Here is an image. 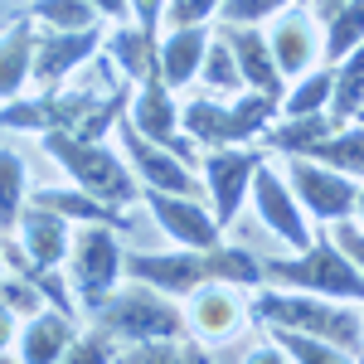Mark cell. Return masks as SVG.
I'll list each match as a JSON object with an SVG mask.
<instances>
[{"instance_id":"obj_1","label":"cell","mask_w":364,"mask_h":364,"mask_svg":"<svg viewBox=\"0 0 364 364\" xmlns=\"http://www.w3.org/2000/svg\"><path fill=\"white\" fill-rule=\"evenodd\" d=\"M127 277L146 282L166 296H190L204 282H228V287H262V257L248 248H175V252H127Z\"/></svg>"},{"instance_id":"obj_2","label":"cell","mask_w":364,"mask_h":364,"mask_svg":"<svg viewBox=\"0 0 364 364\" xmlns=\"http://www.w3.org/2000/svg\"><path fill=\"white\" fill-rule=\"evenodd\" d=\"M248 316H257L272 331H296V336L326 340L345 355L364 350V311L350 301H331V296H311V291H287V287H262L252 296Z\"/></svg>"},{"instance_id":"obj_3","label":"cell","mask_w":364,"mask_h":364,"mask_svg":"<svg viewBox=\"0 0 364 364\" xmlns=\"http://www.w3.org/2000/svg\"><path fill=\"white\" fill-rule=\"evenodd\" d=\"M87 316H92V326H97L102 336L127 340V345L185 340L190 336V321H185V311L175 306V296L146 287V282H132V277H127V287H112Z\"/></svg>"},{"instance_id":"obj_4","label":"cell","mask_w":364,"mask_h":364,"mask_svg":"<svg viewBox=\"0 0 364 364\" xmlns=\"http://www.w3.org/2000/svg\"><path fill=\"white\" fill-rule=\"evenodd\" d=\"M262 282L287 287V291H311V296L364 306V272L336 248L331 233H316L311 248L291 252V257H262Z\"/></svg>"},{"instance_id":"obj_5","label":"cell","mask_w":364,"mask_h":364,"mask_svg":"<svg viewBox=\"0 0 364 364\" xmlns=\"http://www.w3.org/2000/svg\"><path fill=\"white\" fill-rule=\"evenodd\" d=\"M44 156H54V166L87 195H97L102 204L127 209L132 199H141V180L132 175L127 156H117L107 141H83L73 132H44L39 136Z\"/></svg>"},{"instance_id":"obj_6","label":"cell","mask_w":364,"mask_h":364,"mask_svg":"<svg viewBox=\"0 0 364 364\" xmlns=\"http://www.w3.org/2000/svg\"><path fill=\"white\" fill-rule=\"evenodd\" d=\"M282 112L277 97H262V92H238L233 102H214V97H195L180 107V132L209 151L219 146H248L252 136H262L272 127V117Z\"/></svg>"},{"instance_id":"obj_7","label":"cell","mask_w":364,"mask_h":364,"mask_svg":"<svg viewBox=\"0 0 364 364\" xmlns=\"http://www.w3.org/2000/svg\"><path fill=\"white\" fill-rule=\"evenodd\" d=\"M127 252L117 248V233L102 224H83L73 233V248H68V287L78 291V301L87 311L97 306L117 282L127 277Z\"/></svg>"},{"instance_id":"obj_8","label":"cell","mask_w":364,"mask_h":364,"mask_svg":"<svg viewBox=\"0 0 364 364\" xmlns=\"http://www.w3.org/2000/svg\"><path fill=\"white\" fill-rule=\"evenodd\" d=\"M287 185H291L296 204L306 209L311 219H321V224L350 219L355 195H360V185H355L350 175L321 166V161H311V156H287Z\"/></svg>"},{"instance_id":"obj_9","label":"cell","mask_w":364,"mask_h":364,"mask_svg":"<svg viewBox=\"0 0 364 364\" xmlns=\"http://www.w3.org/2000/svg\"><path fill=\"white\" fill-rule=\"evenodd\" d=\"M117 132H122V156H127V166L132 175L141 180V190H166V195H199V180H195V166L190 161H180L175 151L166 146H156V141H146L122 117L117 122Z\"/></svg>"},{"instance_id":"obj_10","label":"cell","mask_w":364,"mask_h":364,"mask_svg":"<svg viewBox=\"0 0 364 364\" xmlns=\"http://www.w3.org/2000/svg\"><path fill=\"white\" fill-rule=\"evenodd\" d=\"M127 122H132L146 141H156V146L175 151L180 161H195V141L180 132V107H175V92L166 87V78H146V83L132 87Z\"/></svg>"},{"instance_id":"obj_11","label":"cell","mask_w":364,"mask_h":364,"mask_svg":"<svg viewBox=\"0 0 364 364\" xmlns=\"http://www.w3.org/2000/svg\"><path fill=\"white\" fill-rule=\"evenodd\" d=\"M92 54H102V25L97 29H39L34 34V83L39 92L68 83Z\"/></svg>"},{"instance_id":"obj_12","label":"cell","mask_w":364,"mask_h":364,"mask_svg":"<svg viewBox=\"0 0 364 364\" xmlns=\"http://www.w3.org/2000/svg\"><path fill=\"white\" fill-rule=\"evenodd\" d=\"M257 166H262V156H257L252 146H219V151L204 156V195L214 199V219H219V228L233 224V214L243 209Z\"/></svg>"},{"instance_id":"obj_13","label":"cell","mask_w":364,"mask_h":364,"mask_svg":"<svg viewBox=\"0 0 364 364\" xmlns=\"http://www.w3.org/2000/svg\"><path fill=\"white\" fill-rule=\"evenodd\" d=\"M248 199L257 204V219H262V228H272L287 248H311V224H306V209L296 204V195H291V185H287V175H277L272 166H257V175H252V190Z\"/></svg>"},{"instance_id":"obj_14","label":"cell","mask_w":364,"mask_h":364,"mask_svg":"<svg viewBox=\"0 0 364 364\" xmlns=\"http://www.w3.org/2000/svg\"><path fill=\"white\" fill-rule=\"evenodd\" d=\"M151 204V219L161 224V233H170L180 248H219L224 228L214 219V209H204L199 195H166V190H141Z\"/></svg>"},{"instance_id":"obj_15","label":"cell","mask_w":364,"mask_h":364,"mask_svg":"<svg viewBox=\"0 0 364 364\" xmlns=\"http://www.w3.org/2000/svg\"><path fill=\"white\" fill-rule=\"evenodd\" d=\"M219 34H224L228 49H233V63H238L243 87H248V92H262V97H277V102H282L287 83H282V68H277V58H272L267 34H262L257 25H224Z\"/></svg>"},{"instance_id":"obj_16","label":"cell","mask_w":364,"mask_h":364,"mask_svg":"<svg viewBox=\"0 0 364 364\" xmlns=\"http://www.w3.org/2000/svg\"><path fill=\"white\" fill-rule=\"evenodd\" d=\"M190 331L199 340H228L248 326V306L233 296L228 282H204L199 291H190Z\"/></svg>"},{"instance_id":"obj_17","label":"cell","mask_w":364,"mask_h":364,"mask_svg":"<svg viewBox=\"0 0 364 364\" xmlns=\"http://www.w3.org/2000/svg\"><path fill=\"white\" fill-rule=\"evenodd\" d=\"M15 238H20V248L29 252L34 267H58V262H68V248H73V224L58 219L44 204H25V214L15 224Z\"/></svg>"},{"instance_id":"obj_18","label":"cell","mask_w":364,"mask_h":364,"mask_svg":"<svg viewBox=\"0 0 364 364\" xmlns=\"http://www.w3.org/2000/svg\"><path fill=\"white\" fill-rule=\"evenodd\" d=\"M73 340H78V321H73V316H63V311H54V306L34 311L25 326H20V336H15L20 364H58V355H63Z\"/></svg>"},{"instance_id":"obj_19","label":"cell","mask_w":364,"mask_h":364,"mask_svg":"<svg viewBox=\"0 0 364 364\" xmlns=\"http://www.w3.org/2000/svg\"><path fill=\"white\" fill-rule=\"evenodd\" d=\"M267 44H272V58H277L282 78H301L316 63V54H321V34L311 25V15H301V10H282V20L272 25Z\"/></svg>"},{"instance_id":"obj_20","label":"cell","mask_w":364,"mask_h":364,"mask_svg":"<svg viewBox=\"0 0 364 364\" xmlns=\"http://www.w3.org/2000/svg\"><path fill=\"white\" fill-rule=\"evenodd\" d=\"M102 54L112 58L117 73L132 87L146 83V78H161V44H156L151 29H141V25H117L112 39H102Z\"/></svg>"},{"instance_id":"obj_21","label":"cell","mask_w":364,"mask_h":364,"mask_svg":"<svg viewBox=\"0 0 364 364\" xmlns=\"http://www.w3.org/2000/svg\"><path fill=\"white\" fill-rule=\"evenodd\" d=\"M29 204H44V209H54L58 219H68L73 228L83 224H102V228H132L127 219V209H117V204H102L97 195H87V190H39V195H29Z\"/></svg>"},{"instance_id":"obj_22","label":"cell","mask_w":364,"mask_h":364,"mask_svg":"<svg viewBox=\"0 0 364 364\" xmlns=\"http://www.w3.org/2000/svg\"><path fill=\"white\" fill-rule=\"evenodd\" d=\"M34 83V25L15 20L0 29V102H15Z\"/></svg>"},{"instance_id":"obj_23","label":"cell","mask_w":364,"mask_h":364,"mask_svg":"<svg viewBox=\"0 0 364 364\" xmlns=\"http://www.w3.org/2000/svg\"><path fill=\"white\" fill-rule=\"evenodd\" d=\"M204 49H209V29L195 25V29H170L161 39V78L166 87H190L199 78V63H204Z\"/></svg>"},{"instance_id":"obj_24","label":"cell","mask_w":364,"mask_h":364,"mask_svg":"<svg viewBox=\"0 0 364 364\" xmlns=\"http://www.w3.org/2000/svg\"><path fill=\"white\" fill-rule=\"evenodd\" d=\"M340 122L331 112H311V117H282V122H272L267 132H262V141L272 146V151H282V156H311L321 141L336 132Z\"/></svg>"},{"instance_id":"obj_25","label":"cell","mask_w":364,"mask_h":364,"mask_svg":"<svg viewBox=\"0 0 364 364\" xmlns=\"http://www.w3.org/2000/svg\"><path fill=\"white\" fill-rule=\"evenodd\" d=\"M311 161L340 170V175H350V180H364V122H345V127H336L331 136L311 151Z\"/></svg>"},{"instance_id":"obj_26","label":"cell","mask_w":364,"mask_h":364,"mask_svg":"<svg viewBox=\"0 0 364 364\" xmlns=\"http://www.w3.org/2000/svg\"><path fill=\"white\" fill-rule=\"evenodd\" d=\"M331 68H336V87H331V117L345 127V122L364 117V44L355 49V54H345L340 63H331Z\"/></svg>"},{"instance_id":"obj_27","label":"cell","mask_w":364,"mask_h":364,"mask_svg":"<svg viewBox=\"0 0 364 364\" xmlns=\"http://www.w3.org/2000/svg\"><path fill=\"white\" fill-rule=\"evenodd\" d=\"M364 44V0H345L340 10L326 15V39H321V54L340 63L345 54H355Z\"/></svg>"},{"instance_id":"obj_28","label":"cell","mask_w":364,"mask_h":364,"mask_svg":"<svg viewBox=\"0 0 364 364\" xmlns=\"http://www.w3.org/2000/svg\"><path fill=\"white\" fill-rule=\"evenodd\" d=\"M331 87H336V68H311V78H296L291 92H282V117L331 112Z\"/></svg>"},{"instance_id":"obj_29","label":"cell","mask_w":364,"mask_h":364,"mask_svg":"<svg viewBox=\"0 0 364 364\" xmlns=\"http://www.w3.org/2000/svg\"><path fill=\"white\" fill-rule=\"evenodd\" d=\"M199 83L209 87V92H219V97H238V63H233V49H228L224 34H209V49H204V63H199Z\"/></svg>"},{"instance_id":"obj_30","label":"cell","mask_w":364,"mask_h":364,"mask_svg":"<svg viewBox=\"0 0 364 364\" xmlns=\"http://www.w3.org/2000/svg\"><path fill=\"white\" fill-rule=\"evenodd\" d=\"M25 161L15 151H0V233H15L20 214H25Z\"/></svg>"},{"instance_id":"obj_31","label":"cell","mask_w":364,"mask_h":364,"mask_svg":"<svg viewBox=\"0 0 364 364\" xmlns=\"http://www.w3.org/2000/svg\"><path fill=\"white\" fill-rule=\"evenodd\" d=\"M29 20H39L44 29H97V10L87 0H34Z\"/></svg>"},{"instance_id":"obj_32","label":"cell","mask_w":364,"mask_h":364,"mask_svg":"<svg viewBox=\"0 0 364 364\" xmlns=\"http://www.w3.org/2000/svg\"><path fill=\"white\" fill-rule=\"evenodd\" d=\"M272 340L291 355V364H360V355H345V350H336V345L296 336V331H272Z\"/></svg>"},{"instance_id":"obj_33","label":"cell","mask_w":364,"mask_h":364,"mask_svg":"<svg viewBox=\"0 0 364 364\" xmlns=\"http://www.w3.org/2000/svg\"><path fill=\"white\" fill-rule=\"evenodd\" d=\"M112 364H199V350L180 340H146V345H127L122 355H112Z\"/></svg>"},{"instance_id":"obj_34","label":"cell","mask_w":364,"mask_h":364,"mask_svg":"<svg viewBox=\"0 0 364 364\" xmlns=\"http://www.w3.org/2000/svg\"><path fill=\"white\" fill-rule=\"evenodd\" d=\"M0 306L5 311H15V316H34V311H44L49 301L39 296V287L29 277H20V272H0Z\"/></svg>"},{"instance_id":"obj_35","label":"cell","mask_w":364,"mask_h":364,"mask_svg":"<svg viewBox=\"0 0 364 364\" xmlns=\"http://www.w3.org/2000/svg\"><path fill=\"white\" fill-rule=\"evenodd\" d=\"M296 0H224L219 5V20L224 25H262V20H272L282 10H291Z\"/></svg>"},{"instance_id":"obj_36","label":"cell","mask_w":364,"mask_h":364,"mask_svg":"<svg viewBox=\"0 0 364 364\" xmlns=\"http://www.w3.org/2000/svg\"><path fill=\"white\" fill-rule=\"evenodd\" d=\"M112 355H117V340L102 336V331L92 326L87 336H78L63 355H58V364H112Z\"/></svg>"},{"instance_id":"obj_37","label":"cell","mask_w":364,"mask_h":364,"mask_svg":"<svg viewBox=\"0 0 364 364\" xmlns=\"http://www.w3.org/2000/svg\"><path fill=\"white\" fill-rule=\"evenodd\" d=\"M224 0H166V25L170 29H195L209 15H219Z\"/></svg>"},{"instance_id":"obj_38","label":"cell","mask_w":364,"mask_h":364,"mask_svg":"<svg viewBox=\"0 0 364 364\" xmlns=\"http://www.w3.org/2000/svg\"><path fill=\"white\" fill-rule=\"evenodd\" d=\"M331 238H336V248L364 272V228H360V224H350V219H340V224L331 228Z\"/></svg>"},{"instance_id":"obj_39","label":"cell","mask_w":364,"mask_h":364,"mask_svg":"<svg viewBox=\"0 0 364 364\" xmlns=\"http://www.w3.org/2000/svg\"><path fill=\"white\" fill-rule=\"evenodd\" d=\"M161 20H166V0H132V25H141V29L156 34Z\"/></svg>"},{"instance_id":"obj_40","label":"cell","mask_w":364,"mask_h":364,"mask_svg":"<svg viewBox=\"0 0 364 364\" xmlns=\"http://www.w3.org/2000/svg\"><path fill=\"white\" fill-rule=\"evenodd\" d=\"M243 364H291V355L282 350L277 340H267V345H257V350H248V355H243Z\"/></svg>"},{"instance_id":"obj_41","label":"cell","mask_w":364,"mask_h":364,"mask_svg":"<svg viewBox=\"0 0 364 364\" xmlns=\"http://www.w3.org/2000/svg\"><path fill=\"white\" fill-rule=\"evenodd\" d=\"M102 20H117V25H127L132 20V0H87Z\"/></svg>"},{"instance_id":"obj_42","label":"cell","mask_w":364,"mask_h":364,"mask_svg":"<svg viewBox=\"0 0 364 364\" xmlns=\"http://www.w3.org/2000/svg\"><path fill=\"white\" fill-rule=\"evenodd\" d=\"M15 336H20V316H15V311H5V306H0V355H5V350L15 345Z\"/></svg>"},{"instance_id":"obj_43","label":"cell","mask_w":364,"mask_h":364,"mask_svg":"<svg viewBox=\"0 0 364 364\" xmlns=\"http://www.w3.org/2000/svg\"><path fill=\"white\" fill-rule=\"evenodd\" d=\"M355 214H360V228H364V185H360V195H355Z\"/></svg>"},{"instance_id":"obj_44","label":"cell","mask_w":364,"mask_h":364,"mask_svg":"<svg viewBox=\"0 0 364 364\" xmlns=\"http://www.w3.org/2000/svg\"><path fill=\"white\" fill-rule=\"evenodd\" d=\"M345 0H321V15H331V10H340Z\"/></svg>"},{"instance_id":"obj_45","label":"cell","mask_w":364,"mask_h":364,"mask_svg":"<svg viewBox=\"0 0 364 364\" xmlns=\"http://www.w3.org/2000/svg\"><path fill=\"white\" fill-rule=\"evenodd\" d=\"M0 364H15V360H5V355H0Z\"/></svg>"},{"instance_id":"obj_46","label":"cell","mask_w":364,"mask_h":364,"mask_svg":"<svg viewBox=\"0 0 364 364\" xmlns=\"http://www.w3.org/2000/svg\"><path fill=\"white\" fill-rule=\"evenodd\" d=\"M199 364H209V360H204V355H199Z\"/></svg>"},{"instance_id":"obj_47","label":"cell","mask_w":364,"mask_h":364,"mask_svg":"<svg viewBox=\"0 0 364 364\" xmlns=\"http://www.w3.org/2000/svg\"><path fill=\"white\" fill-rule=\"evenodd\" d=\"M0 272H5V262H0Z\"/></svg>"}]
</instances>
